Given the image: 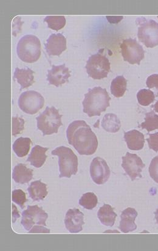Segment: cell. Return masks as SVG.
Here are the masks:
<instances>
[{
	"label": "cell",
	"instance_id": "obj_1",
	"mask_svg": "<svg viewBox=\"0 0 158 251\" xmlns=\"http://www.w3.org/2000/svg\"><path fill=\"white\" fill-rule=\"evenodd\" d=\"M68 143L73 146L80 155H91L96 152L98 140L96 134L84 121H75L66 130Z\"/></svg>",
	"mask_w": 158,
	"mask_h": 251
},
{
	"label": "cell",
	"instance_id": "obj_2",
	"mask_svg": "<svg viewBox=\"0 0 158 251\" xmlns=\"http://www.w3.org/2000/svg\"><path fill=\"white\" fill-rule=\"evenodd\" d=\"M111 98L107 89L101 87H95L89 89L83 101V111L91 118L100 116L101 114L109 107Z\"/></svg>",
	"mask_w": 158,
	"mask_h": 251
},
{
	"label": "cell",
	"instance_id": "obj_3",
	"mask_svg": "<svg viewBox=\"0 0 158 251\" xmlns=\"http://www.w3.org/2000/svg\"><path fill=\"white\" fill-rule=\"evenodd\" d=\"M17 53L22 61L35 63L41 56V43L38 37L28 34L22 37L17 46Z\"/></svg>",
	"mask_w": 158,
	"mask_h": 251
},
{
	"label": "cell",
	"instance_id": "obj_4",
	"mask_svg": "<svg viewBox=\"0 0 158 251\" xmlns=\"http://www.w3.org/2000/svg\"><path fill=\"white\" fill-rule=\"evenodd\" d=\"M52 155L59 156V177L71 178L78 171V158L70 148L65 146L57 148L52 151Z\"/></svg>",
	"mask_w": 158,
	"mask_h": 251
},
{
	"label": "cell",
	"instance_id": "obj_5",
	"mask_svg": "<svg viewBox=\"0 0 158 251\" xmlns=\"http://www.w3.org/2000/svg\"><path fill=\"white\" fill-rule=\"evenodd\" d=\"M61 117L62 116L59 113L58 109L54 106H48L36 118L39 130L42 131L43 136L58 133L59 127L62 126Z\"/></svg>",
	"mask_w": 158,
	"mask_h": 251
},
{
	"label": "cell",
	"instance_id": "obj_6",
	"mask_svg": "<svg viewBox=\"0 0 158 251\" xmlns=\"http://www.w3.org/2000/svg\"><path fill=\"white\" fill-rule=\"evenodd\" d=\"M138 28V37L139 41L147 48H154L158 46V24L154 20L145 18L137 19Z\"/></svg>",
	"mask_w": 158,
	"mask_h": 251
},
{
	"label": "cell",
	"instance_id": "obj_7",
	"mask_svg": "<svg viewBox=\"0 0 158 251\" xmlns=\"http://www.w3.org/2000/svg\"><path fill=\"white\" fill-rule=\"evenodd\" d=\"M85 68L91 78L101 79L107 78L110 71V63L105 56L96 53L89 58Z\"/></svg>",
	"mask_w": 158,
	"mask_h": 251
},
{
	"label": "cell",
	"instance_id": "obj_8",
	"mask_svg": "<svg viewBox=\"0 0 158 251\" xmlns=\"http://www.w3.org/2000/svg\"><path fill=\"white\" fill-rule=\"evenodd\" d=\"M18 103L19 108L24 113L35 114L43 107L44 100L38 92L28 91L21 94Z\"/></svg>",
	"mask_w": 158,
	"mask_h": 251
},
{
	"label": "cell",
	"instance_id": "obj_9",
	"mask_svg": "<svg viewBox=\"0 0 158 251\" xmlns=\"http://www.w3.org/2000/svg\"><path fill=\"white\" fill-rule=\"evenodd\" d=\"M123 60L131 64H138L144 58V50L136 39H125L120 44Z\"/></svg>",
	"mask_w": 158,
	"mask_h": 251
},
{
	"label": "cell",
	"instance_id": "obj_10",
	"mask_svg": "<svg viewBox=\"0 0 158 251\" xmlns=\"http://www.w3.org/2000/svg\"><path fill=\"white\" fill-rule=\"evenodd\" d=\"M48 218V213L38 205L28 206L22 213L21 223L25 230L29 231L35 226H45Z\"/></svg>",
	"mask_w": 158,
	"mask_h": 251
},
{
	"label": "cell",
	"instance_id": "obj_11",
	"mask_svg": "<svg viewBox=\"0 0 158 251\" xmlns=\"http://www.w3.org/2000/svg\"><path fill=\"white\" fill-rule=\"evenodd\" d=\"M122 166L126 174L133 181L142 177L141 173L145 165L137 154L127 152L122 157Z\"/></svg>",
	"mask_w": 158,
	"mask_h": 251
},
{
	"label": "cell",
	"instance_id": "obj_12",
	"mask_svg": "<svg viewBox=\"0 0 158 251\" xmlns=\"http://www.w3.org/2000/svg\"><path fill=\"white\" fill-rule=\"evenodd\" d=\"M90 170L91 178L98 185H103L109 179L111 173L110 168L102 158H94Z\"/></svg>",
	"mask_w": 158,
	"mask_h": 251
},
{
	"label": "cell",
	"instance_id": "obj_13",
	"mask_svg": "<svg viewBox=\"0 0 158 251\" xmlns=\"http://www.w3.org/2000/svg\"><path fill=\"white\" fill-rule=\"evenodd\" d=\"M70 76V72L65 64L53 66L51 70L48 71L47 80L52 85L59 87L67 83Z\"/></svg>",
	"mask_w": 158,
	"mask_h": 251
},
{
	"label": "cell",
	"instance_id": "obj_14",
	"mask_svg": "<svg viewBox=\"0 0 158 251\" xmlns=\"http://www.w3.org/2000/svg\"><path fill=\"white\" fill-rule=\"evenodd\" d=\"M85 224L83 214L78 208L70 209L66 213L65 225L66 229L72 233L80 232L83 230L82 226Z\"/></svg>",
	"mask_w": 158,
	"mask_h": 251
},
{
	"label": "cell",
	"instance_id": "obj_15",
	"mask_svg": "<svg viewBox=\"0 0 158 251\" xmlns=\"http://www.w3.org/2000/svg\"><path fill=\"white\" fill-rule=\"evenodd\" d=\"M49 56H60L66 49V39L61 34H53L49 37L45 44Z\"/></svg>",
	"mask_w": 158,
	"mask_h": 251
},
{
	"label": "cell",
	"instance_id": "obj_16",
	"mask_svg": "<svg viewBox=\"0 0 158 251\" xmlns=\"http://www.w3.org/2000/svg\"><path fill=\"white\" fill-rule=\"evenodd\" d=\"M138 215L137 211L133 208H127L123 211L120 216L119 228L121 232L128 233L133 232L137 228L135 220Z\"/></svg>",
	"mask_w": 158,
	"mask_h": 251
},
{
	"label": "cell",
	"instance_id": "obj_17",
	"mask_svg": "<svg viewBox=\"0 0 158 251\" xmlns=\"http://www.w3.org/2000/svg\"><path fill=\"white\" fill-rule=\"evenodd\" d=\"M124 140L128 148L132 151H140L144 148V136L137 130H130L124 133Z\"/></svg>",
	"mask_w": 158,
	"mask_h": 251
},
{
	"label": "cell",
	"instance_id": "obj_18",
	"mask_svg": "<svg viewBox=\"0 0 158 251\" xmlns=\"http://www.w3.org/2000/svg\"><path fill=\"white\" fill-rule=\"evenodd\" d=\"M34 71L29 68H17L14 72V78L20 84L21 89L28 88L34 83Z\"/></svg>",
	"mask_w": 158,
	"mask_h": 251
},
{
	"label": "cell",
	"instance_id": "obj_19",
	"mask_svg": "<svg viewBox=\"0 0 158 251\" xmlns=\"http://www.w3.org/2000/svg\"><path fill=\"white\" fill-rule=\"evenodd\" d=\"M12 178L17 183H28L33 178V171L24 164H19L14 168Z\"/></svg>",
	"mask_w": 158,
	"mask_h": 251
},
{
	"label": "cell",
	"instance_id": "obj_20",
	"mask_svg": "<svg viewBox=\"0 0 158 251\" xmlns=\"http://www.w3.org/2000/svg\"><path fill=\"white\" fill-rule=\"evenodd\" d=\"M48 148H43L40 146L37 145L34 147L30 155L27 159V161L30 162L32 166L35 168H40L45 163L47 158L46 152Z\"/></svg>",
	"mask_w": 158,
	"mask_h": 251
},
{
	"label": "cell",
	"instance_id": "obj_21",
	"mask_svg": "<svg viewBox=\"0 0 158 251\" xmlns=\"http://www.w3.org/2000/svg\"><path fill=\"white\" fill-rule=\"evenodd\" d=\"M29 196L34 201L43 200L48 195V190L46 184L41 180L33 181L28 189Z\"/></svg>",
	"mask_w": 158,
	"mask_h": 251
},
{
	"label": "cell",
	"instance_id": "obj_22",
	"mask_svg": "<svg viewBox=\"0 0 158 251\" xmlns=\"http://www.w3.org/2000/svg\"><path fill=\"white\" fill-rule=\"evenodd\" d=\"M98 216L102 225L112 227L115 225L117 214L113 210L112 206L105 204L98 211Z\"/></svg>",
	"mask_w": 158,
	"mask_h": 251
},
{
	"label": "cell",
	"instance_id": "obj_23",
	"mask_svg": "<svg viewBox=\"0 0 158 251\" xmlns=\"http://www.w3.org/2000/svg\"><path fill=\"white\" fill-rule=\"evenodd\" d=\"M102 126L107 132L117 133L120 130L121 124L119 119L115 114H105L102 121Z\"/></svg>",
	"mask_w": 158,
	"mask_h": 251
},
{
	"label": "cell",
	"instance_id": "obj_24",
	"mask_svg": "<svg viewBox=\"0 0 158 251\" xmlns=\"http://www.w3.org/2000/svg\"><path fill=\"white\" fill-rule=\"evenodd\" d=\"M127 80L123 76H118L113 79L111 84V93L115 98H119L127 91Z\"/></svg>",
	"mask_w": 158,
	"mask_h": 251
},
{
	"label": "cell",
	"instance_id": "obj_25",
	"mask_svg": "<svg viewBox=\"0 0 158 251\" xmlns=\"http://www.w3.org/2000/svg\"><path fill=\"white\" fill-rule=\"evenodd\" d=\"M32 141L29 138H19L15 141L12 148L19 157H24L28 155L30 150Z\"/></svg>",
	"mask_w": 158,
	"mask_h": 251
},
{
	"label": "cell",
	"instance_id": "obj_26",
	"mask_svg": "<svg viewBox=\"0 0 158 251\" xmlns=\"http://www.w3.org/2000/svg\"><path fill=\"white\" fill-rule=\"evenodd\" d=\"M140 127L145 129L148 132L158 129V115L154 111L145 114V121L140 124Z\"/></svg>",
	"mask_w": 158,
	"mask_h": 251
},
{
	"label": "cell",
	"instance_id": "obj_27",
	"mask_svg": "<svg viewBox=\"0 0 158 251\" xmlns=\"http://www.w3.org/2000/svg\"><path fill=\"white\" fill-rule=\"evenodd\" d=\"M98 203L97 196L93 193L84 194L79 201V205L87 210H93L97 206Z\"/></svg>",
	"mask_w": 158,
	"mask_h": 251
},
{
	"label": "cell",
	"instance_id": "obj_28",
	"mask_svg": "<svg viewBox=\"0 0 158 251\" xmlns=\"http://www.w3.org/2000/svg\"><path fill=\"white\" fill-rule=\"evenodd\" d=\"M49 28L59 31L64 28L66 25V19L64 16H47L44 19Z\"/></svg>",
	"mask_w": 158,
	"mask_h": 251
},
{
	"label": "cell",
	"instance_id": "obj_29",
	"mask_svg": "<svg viewBox=\"0 0 158 251\" xmlns=\"http://www.w3.org/2000/svg\"><path fill=\"white\" fill-rule=\"evenodd\" d=\"M137 99L140 105L147 106L154 102L155 96L154 92L149 89H143L138 92Z\"/></svg>",
	"mask_w": 158,
	"mask_h": 251
},
{
	"label": "cell",
	"instance_id": "obj_30",
	"mask_svg": "<svg viewBox=\"0 0 158 251\" xmlns=\"http://www.w3.org/2000/svg\"><path fill=\"white\" fill-rule=\"evenodd\" d=\"M24 128V120L20 117L12 118V135L16 136L20 134Z\"/></svg>",
	"mask_w": 158,
	"mask_h": 251
},
{
	"label": "cell",
	"instance_id": "obj_31",
	"mask_svg": "<svg viewBox=\"0 0 158 251\" xmlns=\"http://www.w3.org/2000/svg\"><path fill=\"white\" fill-rule=\"evenodd\" d=\"M12 200L21 208H24V203L27 201L26 194L21 190H15L12 191Z\"/></svg>",
	"mask_w": 158,
	"mask_h": 251
},
{
	"label": "cell",
	"instance_id": "obj_32",
	"mask_svg": "<svg viewBox=\"0 0 158 251\" xmlns=\"http://www.w3.org/2000/svg\"><path fill=\"white\" fill-rule=\"evenodd\" d=\"M149 173L152 179L158 183V155L155 156L150 163Z\"/></svg>",
	"mask_w": 158,
	"mask_h": 251
},
{
	"label": "cell",
	"instance_id": "obj_33",
	"mask_svg": "<svg viewBox=\"0 0 158 251\" xmlns=\"http://www.w3.org/2000/svg\"><path fill=\"white\" fill-rule=\"evenodd\" d=\"M149 148L156 152L158 151V133L150 134L149 138L147 140Z\"/></svg>",
	"mask_w": 158,
	"mask_h": 251
},
{
	"label": "cell",
	"instance_id": "obj_34",
	"mask_svg": "<svg viewBox=\"0 0 158 251\" xmlns=\"http://www.w3.org/2000/svg\"><path fill=\"white\" fill-rule=\"evenodd\" d=\"M146 84L150 89L156 88L158 89V74L152 75L148 77Z\"/></svg>",
	"mask_w": 158,
	"mask_h": 251
},
{
	"label": "cell",
	"instance_id": "obj_35",
	"mask_svg": "<svg viewBox=\"0 0 158 251\" xmlns=\"http://www.w3.org/2000/svg\"><path fill=\"white\" fill-rule=\"evenodd\" d=\"M29 233H49L50 230L42 226H35L31 230H29Z\"/></svg>",
	"mask_w": 158,
	"mask_h": 251
},
{
	"label": "cell",
	"instance_id": "obj_36",
	"mask_svg": "<svg viewBox=\"0 0 158 251\" xmlns=\"http://www.w3.org/2000/svg\"><path fill=\"white\" fill-rule=\"evenodd\" d=\"M153 106H154L155 111H156L157 113H158V101H157V103H155V105Z\"/></svg>",
	"mask_w": 158,
	"mask_h": 251
},
{
	"label": "cell",
	"instance_id": "obj_37",
	"mask_svg": "<svg viewBox=\"0 0 158 251\" xmlns=\"http://www.w3.org/2000/svg\"><path fill=\"white\" fill-rule=\"evenodd\" d=\"M155 219H156L158 225V208H157L156 212H155Z\"/></svg>",
	"mask_w": 158,
	"mask_h": 251
}]
</instances>
